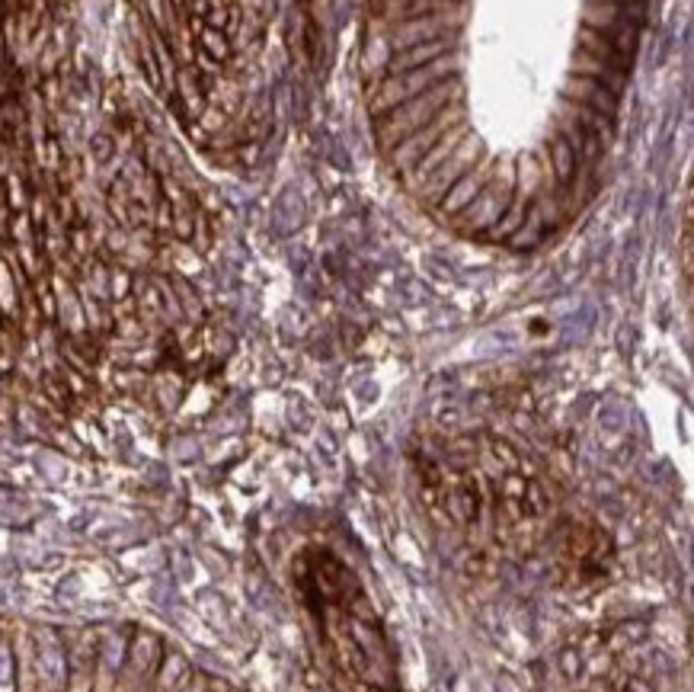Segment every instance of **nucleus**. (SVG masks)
I'll list each match as a JSON object with an SVG mask.
<instances>
[{
  "instance_id": "1",
  "label": "nucleus",
  "mask_w": 694,
  "mask_h": 692,
  "mask_svg": "<svg viewBox=\"0 0 694 692\" xmlns=\"http://www.w3.org/2000/svg\"><path fill=\"white\" fill-rule=\"evenodd\" d=\"M35 677L42 679L45 689L58 692L68 683V664H64V648L55 631L39 629L35 631Z\"/></svg>"
},
{
  "instance_id": "2",
  "label": "nucleus",
  "mask_w": 694,
  "mask_h": 692,
  "mask_svg": "<svg viewBox=\"0 0 694 692\" xmlns=\"http://www.w3.org/2000/svg\"><path fill=\"white\" fill-rule=\"evenodd\" d=\"M14 689V648L7 638H0V692Z\"/></svg>"
},
{
  "instance_id": "3",
  "label": "nucleus",
  "mask_w": 694,
  "mask_h": 692,
  "mask_svg": "<svg viewBox=\"0 0 694 692\" xmlns=\"http://www.w3.org/2000/svg\"><path fill=\"white\" fill-rule=\"evenodd\" d=\"M173 692H205V679L202 677H192V683H190V677H186Z\"/></svg>"
}]
</instances>
